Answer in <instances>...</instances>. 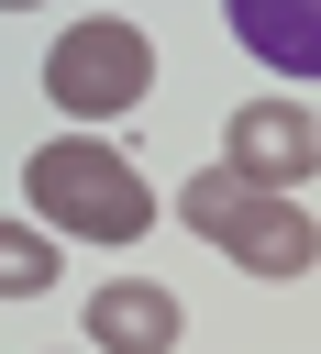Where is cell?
I'll return each instance as SVG.
<instances>
[{
	"instance_id": "cell-2",
	"label": "cell",
	"mask_w": 321,
	"mask_h": 354,
	"mask_svg": "<svg viewBox=\"0 0 321 354\" xmlns=\"http://www.w3.org/2000/svg\"><path fill=\"white\" fill-rule=\"evenodd\" d=\"M177 221H188L199 243H221L244 277H310V266H321L310 199H299V188H255V177H232V166L188 177V188H177Z\"/></svg>"
},
{
	"instance_id": "cell-1",
	"label": "cell",
	"mask_w": 321,
	"mask_h": 354,
	"mask_svg": "<svg viewBox=\"0 0 321 354\" xmlns=\"http://www.w3.org/2000/svg\"><path fill=\"white\" fill-rule=\"evenodd\" d=\"M22 199L55 243H144L155 232V188L133 177V155H111L100 133H66V144H33L22 155Z\"/></svg>"
},
{
	"instance_id": "cell-4",
	"label": "cell",
	"mask_w": 321,
	"mask_h": 354,
	"mask_svg": "<svg viewBox=\"0 0 321 354\" xmlns=\"http://www.w3.org/2000/svg\"><path fill=\"white\" fill-rule=\"evenodd\" d=\"M221 166L255 177V188H299V177L321 166V122H310L299 100H244L232 133H221Z\"/></svg>"
},
{
	"instance_id": "cell-6",
	"label": "cell",
	"mask_w": 321,
	"mask_h": 354,
	"mask_svg": "<svg viewBox=\"0 0 321 354\" xmlns=\"http://www.w3.org/2000/svg\"><path fill=\"white\" fill-rule=\"evenodd\" d=\"M232 11V44L277 77H321V0H221Z\"/></svg>"
},
{
	"instance_id": "cell-8",
	"label": "cell",
	"mask_w": 321,
	"mask_h": 354,
	"mask_svg": "<svg viewBox=\"0 0 321 354\" xmlns=\"http://www.w3.org/2000/svg\"><path fill=\"white\" fill-rule=\"evenodd\" d=\"M0 11H33V0H0Z\"/></svg>"
},
{
	"instance_id": "cell-7",
	"label": "cell",
	"mask_w": 321,
	"mask_h": 354,
	"mask_svg": "<svg viewBox=\"0 0 321 354\" xmlns=\"http://www.w3.org/2000/svg\"><path fill=\"white\" fill-rule=\"evenodd\" d=\"M66 266H55V232L44 221H0V299H44Z\"/></svg>"
},
{
	"instance_id": "cell-5",
	"label": "cell",
	"mask_w": 321,
	"mask_h": 354,
	"mask_svg": "<svg viewBox=\"0 0 321 354\" xmlns=\"http://www.w3.org/2000/svg\"><path fill=\"white\" fill-rule=\"evenodd\" d=\"M177 332H188L177 288H155V277L89 288V354H177Z\"/></svg>"
},
{
	"instance_id": "cell-3",
	"label": "cell",
	"mask_w": 321,
	"mask_h": 354,
	"mask_svg": "<svg viewBox=\"0 0 321 354\" xmlns=\"http://www.w3.org/2000/svg\"><path fill=\"white\" fill-rule=\"evenodd\" d=\"M155 88V44L133 33V22H66L55 33V55H44V100L66 111V122H122L133 100Z\"/></svg>"
}]
</instances>
